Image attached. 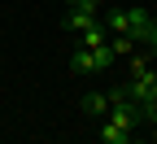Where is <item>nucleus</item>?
I'll list each match as a JSON object with an SVG mask.
<instances>
[{"instance_id": "0eeeda50", "label": "nucleus", "mask_w": 157, "mask_h": 144, "mask_svg": "<svg viewBox=\"0 0 157 144\" xmlns=\"http://www.w3.org/2000/svg\"><path fill=\"white\" fill-rule=\"evenodd\" d=\"M109 44H113V53H118V57H131L135 48H140V44H135V39H131V35H113V39H109Z\"/></svg>"}, {"instance_id": "423d86ee", "label": "nucleus", "mask_w": 157, "mask_h": 144, "mask_svg": "<svg viewBox=\"0 0 157 144\" xmlns=\"http://www.w3.org/2000/svg\"><path fill=\"white\" fill-rule=\"evenodd\" d=\"M78 44H87V48H101V44H109V31H105V22H101V26H92V31H83V35H78Z\"/></svg>"}, {"instance_id": "20e7f679", "label": "nucleus", "mask_w": 157, "mask_h": 144, "mask_svg": "<svg viewBox=\"0 0 157 144\" xmlns=\"http://www.w3.org/2000/svg\"><path fill=\"white\" fill-rule=\"evenodd\" d=\"M78 114L83 118H105L109 114V92H87L83 100H78Z\"/></svg>"}, {"instance_id": "f03ea898", "label": "nucleus", "mask_w": 157, "mask_h": 144, "mask_svg": "<svg viewBox=\"0 0 157 144\" xmlns=\"http://www.w3.org/2000/svg\"><path fill=\"white\" fill-rule=\"evenodd\" d=\"M96 135H101L105 144H135V140H140L131 127H122V122H113V118H101V131H96Z\"/></svg>"}, {"instance_id": "39448f33", "label": "nucleus", "mask_w": 157, "mask_h": 144, "mask_svg": "<svg viewBox=\"0 0 157 144\" xmlns=\"http://www.w3.org/2000/svg\"><path fill=\"white\" fill-rule=\"evenodd\" d=\"M101 22H105V31H113V35H127V31H131V13H127V9H101Z\"/></svg>"}, {"instance_id": "6e6552de", "label": "nucleus", "mask_w": 157, "mask_h": 144, "mask_svg": "<svg viewBox=\"0 0 157 144\" xmlns=\"http://www.w3.org/2000/svg\"><path fill=\"white\" fill-rule=\"evenodd\" d=\"M78 9H92V13H101V9H105V0H83Z\"/></svg>"}, {"instance_id": "f257e3e1", "label": "nucleus", "mask_w": 157, "mask_h": 144, "mask_svg": "<svg viewBox=\"0 0 157 144\" xmlns=\"http://www.w3.org/2000/svg\"><path fill=\"white\" fill-rule=\"evenodd\" d=\"M113 61H118L113 44H101V48L78 44V48L70 53V70H74V74H96V70H113Z\"/></svg>"}, {"instance_id": "7ed1b4c3", "label": "nucleus", "mask_w": 157, "mask_h": 144, "mask_svg": "<svg viewBox=\"0 0 157 144\" xmlns=\"http://www.w3.org/2000/svg\"><path fill=\"white\" fill-rule=\"evenodd\" d=\"M61 26L66 31H92V26H101V13H92V9H66V18H61Z\"/></svg>"}, {"instance_id": "1a4fd4ad", "label": "nucleus", "mask_w": 157, "mask_h": 144, "mask_svg": "<svg viewBox=\"0 0 157 144\" xmlns=\"http://www.w3.org/2000/svg\"><path fill=\"white\" fill-rule=\"evenodd\" d=\"M61 5H66V9H78V5H83V0H61Z\"/></svg>"}, {"instance_id": "9d476101", "label": "nucleus", "mask_w": 157, "mask_h": 144, "mask_svg": "<svg viewBox=\"0 0 157 144\" xmlns=\"http://www.w3.org/2000/svg\"><path fill=\"white\" fill-rule=\"evenodd\" d=\"M153 22H157V13H153Z\"/></svg>"}]
</instances>
